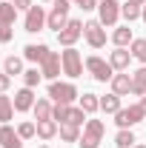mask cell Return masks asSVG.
<instances>
[{
  "label": "cell",
  "mask_w": 146,
  "mask_h": 148,
  "mask_svg": "<svg viewBox=\"0 0 146 148\" xmlns=\"http://www.w3.org/2000/svg\"><path fill=\"white\" fill-rule=\"evenodd\" d=\"M135 134H132V128H120L117 131V137H115V145L117 148H135Z\"/></svg>",
  "instance_id": "4316f807"
},
{
  "label": "cell",
  "mask_w": 146,
  "mask_h": 148,
  "mask_svg": "<svg viewBox=\"0 0 146 148\" xmlns=\"http://www.w3.org/2000/svg\"><path fill=\"white\" fill-rule=\"evenodd\" d=\"M52 108H55V103H52V100H46V97H40V100H37L35 103V120L37 123H40V120H52Z\"/></svg>",
  "instance_id": "ffe728a7"
},
{
  "label": "cell",
  "mask_w": 146,
  "mask_h": 148,
  "mask_svg": "<svg viewBox=\"0 0 146 148\" xmlns=\"http://www.w3.org/2000/svg\"><path fill=\"white\" fill-rule=\"evenodd\" d=\"M74 6L83 12H92V9H97V0H74Z\"/></svg>",
  "instance_id": "d6a6232c"
},
{
  "label": "cell",
  "mask_w": 146,
  "mask_h": 148,
  "mask_svg": "<svg viewBox=\"0 0 146 148\" xmlns=\"http://www.w3.org/2000/svg\"><path fill=\"white\" fill-rule=\"evenodd\" d=\"M120 108H123V106H120V97H117L115 91L100 97V111H103V114H117Z\"/></svg>",
  "instance_id": "d6986e66"
},
{
  "label": "cell",
  "mask_w": 146,
  "mask_h": 148,
  "mask_svg": "<svg viewBox=\"0 0 146 148\" xmlns=\"http://www.w3.org/2000/svg\"><path fill=\"white\" fill-rule=\"evenodd\" d=\"M112 91L117 94V97H126V94H132V74L117 71L115 77H112Z\"/></svg>",
  "instance_id": "9a60e30c"
},
{
  "label": "cell",
  "mask_w": 146,
  "mask_h": 148,
  "mask_svg": "<svg viewBox=\"0 0 146 148\" xmlns=\"http://www.w3.org/2000/svg\"><path fill=\"white\" fill-rule=\"evenodd\" d=\"M146 120V111L140 103H135V106H129V108H120L115 114V123L120 125V128H132V125H138V123H143Z\"/></svg>",
  "instance_id": "5b68a950"
},
{
  "label": "cell",
  "mask_w": 146,
  "mask_h": 148,
  "mask_svg": "<svg viewBox=\"0 0 146 148\" xmlns=\"http://www.w3.org/2000/svg\"><path fill=\"white\" fill-rule=\"evenodd\" d=\"M17 134L23 137V140L37 137V123H29V120H26V123H20V125H17Z\"/></svg>",
  "instance_id": "1f68e13d"
},
{
  "label": "cell",
  "mask_w": 146,
  "mask_h": 148,
  "mask_svg": "<svg viewBox=\"0 0 146 148\" xmlns=\"http://www.w3.org/2000/svg\"><path fill=\"white\" fill-rule=\"evenodd\" d=\"M60 63H63V74L66 77H80L83 74V57H80V51H74V46L72 49H66V51H60Z\"/></svg>",
  "instance_id": "8992f818"
},
{
  "label": "cell",
  "mask_w": 146,
  "mask_h": 148,
  "mask_svg": "<svg viewBox=\"0 0 146 148\" xmlns=\"http://www.w3.org/2000/svg\"><path fill=\"white\" fill-rule=\"evenodd\" d=\"M40 80H43V71H37V69H26V71H23V83H26L29 88H35Z\"/></svg>",
  "instance_id": "4dcf8cb0"
},
{
  "label": "cell",
  "mask_w": 146,
  "mask_h": 148,
  "mask_svg": "<svg viewBox=\"0 0 146 148\" xmlns=\"http://www.w3.org/2000/svg\"><path fill=\"white\" fill-rule=\"evenodd\" d=\"M17 20V6L12 0H3L0 3V26H15Z\"/></svg>",
  "instance_id": "ac0fdd59"
},
{
  "label": "cell",
  "mask_w": 146,
  "mask_h": 148,
  "mask_svg": "<svg viewBox=\"0 0 146 148\" xmlns=\"http://www.w3.org/2000/svg\"><path fill=\"white\" fill-rule=\"evenodd\" d=\"M57 131H60V125L55 120H40L37 123V137L40 140H52V137H57Z\"/></svg>",
  "instance_id": "44dd1931"
},
{
  "label": "cell",
  "mask_w": 146,
  "mask_h": 148,
  "mask_svg": "<svg viewBox=\"0 0 146 148\" xmlns=\"http://www.w3.org/2000/svg\"><path fill=\"white\" fill-rule=\"evenodd\" d=\"M86 71H89L97 83H112V77H115L112 63H109V60H103V57H97V54L86 57Z\"/></svg>",
  "instance_id": "3957f363"
},
{
  "label": "cell",
  "mask_w": 146,
  "mask_h": 148,
  "mask_svg": "<svg viewBox=\"0 0 146 148\" xmlns=\"http://www.w3.org/2000/svg\"><path fill=\"white\" fill-rule=\"evenodd\" d=\"M135 148H146V145H135Z\"/></svg>",
  "instance_id": "60d3db41"
},
{
  "label": "cell",
  "mask_w": 146,
  "mask_h": 148,
  "mask_svg": "<svg viewBox=\"0 0 146 148\" xmlns=\"http://www.w3.org/2000/svg\"><path fill=\"white\" fill-rule=\"evenodd\" d=\"M3 71L9 74V77H17V74H23V57H6L3 60Z\"/></svg>",
  "instance_id": "cb8c5ba5"
},
{
  "label": "cell",
  "mask_w": 146,
  "mask_h": 148,
  "mask_svg": "<svg viewBox=\"0 0 146 148\" xmlns=\"http://www.w3.org/2000/svg\"><path fill=\"white\" fill-rule=\"evenodd\" d=\"M77 106L86 111V114H95V111H100V97H97V94H92V91H86L83 97H80V103H77Z\"/></svg>",
  "instance_id": "7402d4cb"
},
{
  "label": "cell",
  "mask_w": 146,
  "mask_h": 148,
  "mask_svg": "<svg viewBox=\"0 0 146 148\" xmlns=\"http://www.w3.org/2000/svg\"><path fill=\"white\" fill-rule=\"evenodd\" d=\"M0 148H23V137H20L9 123L0 125Z\"/></svg>",
  "instance_id": "4fadbf2b"
},
{
  "label": "cell",
  "mask_w": 146,
  "mask_h": 148,
  "mask_svg": "<svg viewBox=\"0 0 146 148\" xmlns=\"http://www.w3.org/2000/svg\"><path fill=\"white\" fill-rule=\"evenodd\" d=\"M109 63L115 71H129V63H132V51H126V49H115L109 54Z\"/></svg>",
  "instance_id": "2e32d148"
},
{
  "label": "cell",
  "mask_w": 146,
  "mask_h": 148,
  "mask_svg": "<svg viewBox=\"0 0 146 148\" xmlns=\"http://www.w3.org/2000/svg\"><path fill=\"white\" fill-rule=\"evenodd\" d=\"M40 71H43V77H46V80H57V77H60V71H63L60 54H57V51H49V57L40 63Z\"/></svg>",
  "instance_id": "8fae6325"
},
{
  "label": "cell",
  "mask_w": 146,
  "mask_h": 148,
  "mask_svg": "<svg viewBox=\"0 0 146 148\" xmlns=\"http://www.w3.org/2000/svg\"><path fill=\"white\" fill-rule=\"evenodd\" d=\"M72 3H74V0H72Z\"/></svg>",
  "instance_id": "7bdbcfd3"
},
{
  "label": "cell",
  "mask_w": 146,
  "mask_h": 148,
  "mask_svg": "<svg viewBox=\"0 0 146 148\" xmlns=\"http://www.w3.org/2000/svg\"><path fill=\"white\" fill-rule=\"evenodd\" d=\"M12 26H0V43H12Z\"/></svg>",
  "instance_id": "836d02e7"
},
{
  "label": "cell",
  "mask_w": 146,
  "mask_h": 148,
  "mask_svg": "<svg viewBox=\"0 0 146 148\" xmlns=\"http://www.w3.org/2000/svg\"><path fill=\"white\" fill-rule=\"evenodd\" d=\"M46 12H43V6H32L29 12H26V20H23V26H26V32L29 34H37V32H43V26H46Z\"/></svg>",
  "instance_id": "30bf717a"
},
{
  "label": "cell",
  "mask_w": 146,
  "mask_h": 148,
  "mask_svg": "<svg viewBox=\"0 0 146 148\" xmlns=\"http://www.w3.org/2000/svg\"><path fill=\"white\" fill-rule=\"evenodd\" d=\"M140 106H143V111H146V94H143V97H140Z\"/></svg>",
  "instance_id": "8d00e7d4"
},
{
  "label": "cell",
  "mask_w": 146,
  "mask_h": 148,
  "mask_svg": "<svg viewBox=\"0 0 146 148\" xmlns=\"http://www.w3.org/2000/svg\"><path fill=\"white\" fill-rule=\"evenodd\" d=\"M140 17H143V20H146V3H143V9H140Z\"/></svg>",
  "instance_id": "74e56055"
},
{
  "label": "cell",
  "mask_w": 146,
  "mask_h": 148,
  "mask_svg": "<svg viewBox=\"0 0 146 148\" xmlns=\"http://www.w3.org/2000/svg\"><path fill=\"white\" fill-rule=\"evenodd\" d=\"M117 17H120V3L117 0H100L97 3V20L103 26H115Z\"/></svg>",
  "instance_id": "9c48e42d"
},
{
  "label": "cell",
  "mask_w": 146,
  "mask_h": 148,
  "mask_svg": "<svg viewBox=\"0 0 146 148\" xmlns=\"http://www.w3.org/2000/svg\"><path fill=\"white\" fill-rule=\"evenodd\" d=\"M69 9H72V0H55V3H52V12H49V17H46V26L55 29V32H60V29L69 23Z\"/></svg>",
  "instance_id": "277c9868"
},
{
  "label": "cell",
  "mask_w": 146,
  "mask_h": 148,
  "mask_svg": "<svg viewBox=\"0 0 146 148\" xmlns=\"http://www.w3.org/2000/svg\"><path fill=\"white\" fill-rule=\"evenodd\" d=\"M103 131H106L103 120H86L77 145H80V148H97V145H100V140H103Z\"/></svg>",
  "instance_id": "7a4b0ae2"
},
{
  "label": "cell",
  "mask_w": 146,
  "mask_h": 148,
  "mask_svg": "<svg viewBox=\"0 0 146 148\" xmlns=\"http://www.w3.org/2000/svg\"><path fill=\"white\" fill-rule=\"evenodd\" d=\"M83 37V20H69L60 32H57V40H60V46H66V49H72L74 43Z\"/></svg>",
  "instance_id": "ba28073f"
},
{
  "label": "cell",
  "mask_w": 146,
  "mask_h": 148,
  "mask_svg": "<svg viewBox=\"0 0 146 148\" xmlns=\"http://www.w3.org/2000/svg\"><path fill=\"white\" fill-rule=\"evenodd\" d=\"M132 57L140 60V63L146 66V37L143 40H132Z\"/></svg>",
  "instance_id": "f546056e"
},
{
  "label": "cell",
  "mask_w": 146,
  "mask_h": 148,
  "mask_svg": "<svg viewBox=\"0 0 146 148\" xmlns=\"http://www.w3.org/2000/svg\"><path fill=\"white\" fill-rule=\"evenodd\" d=\"M12 103H15V111L23 114V111H32V108H35L37 100H35V91H32L29 86H23L20 91H15V100H12Z\"/></svg>",
  "instance_id": "7c38bea8"
},
{
  "label": "cell",
  "mask_w": 146,
  "mask_h": 148,
  "mask_svg": "<svg viewBox=\"0 0 146 148\" xmlns=\"http://www.w3.org/2000/svg\"><path fill=\"white\" fill-rule=\"evenodd\" d=\"M43 3H55V0H43Z\"/></svg>",
  "instance_id": "ab89813d"
},
{
  "label": "cell",
  "mask_w": 146,
  "mask_h": 148,
  "mask_svg": "<svg viewBox=\"0 0 146 148\" xmlns=\"http://www.w3.org/2000/svg\"><path fill=\"white\" fill-rule=\"evenodd\" d=\"M46 57H49V46L46 43H29L23 49V60H29V63H43Z\"/></svg>",
  "instance_id": "5bb4252c"
},
{
  "label": "cell",
  "mask_w": 146,
  "mask_h": 148,
  "mask_svg": "<svg viewBox=\"0 0 146 148\" xmlns=\"http://www.w3.org/2000/svg\"><path fill=\"white\" fill-rule=\"evenodd\" d=\"M40 148H49V145H40Z\"/></svg>",
  "instance_id": "b9f144b4"
},
{
  "label": "cell",
  "mask_w": 146,
  "mask_h": 148,
  "mask_svg": "<svg viewBox=\"0 0 146 148\" xmlns=\"http://www.w3.org/2000/svg\"><path fill=\"white\" fill-rule=\"evenodd\" d=\"M83 37H86V43H89L92 49H103L106 46V29H103V23L100 20L83 23Z\"/></svg>",
  "instance_id": "52a82bcc"
},
{
  "label": "cell",
  "mask_w": 146,
  "mask_h": 148,
  "mask_svg": "<svg viewBox=\"0 0 146 148\" xmlns=\"http://www.w3.org/2000/svg\"><path fill=\"white\" fill-rule=\"evenodd\" d=\"M80 94L74 88V83H60V80H52L49 83V100L52 103H60V106H72Z\"/></svg>",
  "instance_id": "6da1fadb"
},
{
  "label": "cell",
  "mask_w": 146,
  "mask_h": 148,
  "mask_svg": "<svg viewBox=\"0 0 146 148\" xmlns=\"http://www.w3.org/2000/svg\"><path fill=\"white\" fill-rule=\"evenodd\" d=\"M132 94H138V97L146 94V66L132 74Z\"/></svg>",
  "instance_id": "603a6c76"
},
{
  "label": "cell",
  "mask_w": 146,
  "mask_h": 148,
  "mask_svg": "<svg viewBox=\"0 0 146 148\" xmlns=\"http://www.w3.org/2000/svg\"><path fill=\"white\" fill-rule=\"evenodd\" d=\"M83 120H86V111L80 108V106H69L66 123H63V125H83Z\"/></svg>",
  "instance_id": "484cf974"
},
{
  "label": "cell",
  "mask_w": 146,
  "mask_h": 148,
  "mask_svg": "<svg viewBox=\"0 0 146 148\" xmlns=\"http://www.w3.org/2000/svg\"><path fill=\"white\" fill-rule=\"evenodd\" d=\"M12 117H15V103H12V97L0 94V123L6 125V123H9Z\"/></svg>",
  "instance_id": "d4e9b609"
},
{
  "label": "cell",
  "mask_w": 146,
  "mask_h": 148,
  "mask_svg": "<svg viewBox=\"0 0 146 148\" xmlns=\"http://www.w3.org/2000/svg\"><path fill=\"white\" fill-rule=\"evenodd\" d=\"M9 86H12V77L3 71V74H0V94H6V91H9Z\"/></svg>",
  "instance_id": "e575fe53"
},
{
  "label": "cell",
  "mask_w": 146,
  "mask_h": 148,
  "mask_svg": "<svg viewBox=\"0 0 146 148\" xmlns=\"http://www.w3.org/2000/svg\"><path fill=\"white\" fill-rule=\"evenodd\" d=\"M60 140L63 143H77L80 140V125H60Z\"/></svg>",
  "instance_id": "83f0119b"
},
{
  "label": "cell",
  "mask_w": 146,
  "mask_h": 148,
  "mask_svg": "<svg viewBox=\"0 0 146 148\" xmlns=\"http://www.w3.org/2000/svg\"><path fill=\"white\" fill-rule=\"evenodd\" d=\"M132 29H129V23L126 26H117L115 32H112V43H115V49H126V46H132Z\"/></svg>",
  "instance_id": "e0dca14e"
},
{
  "label": "cell",
  "mask_w": 146,
  "mask_h": 148,
  "mask_svg": "<svg viewBox=\"0 0 146 148\" xmlns=\"http://www.w3.org/2000/svg\"><path fill=\"white\" fill-rule=\"evenodd\" d=\"M129 3H138V6H143V3H146V0H129Z\"/></svg>",
  "instance_id": "f35d334b"
},
{
  "label": "cell",
  "mask_w": 146,
  "mask_h": 148,
  "mask_svg": "<svg viewBox=\"0 0 146 148\" xmlns=\"http://www.w3.org/2000/svg\"><path fill=\"white\" fill-rule=\"evenodd\" d=\"M140 9H143V6H138V3H123V6H120V14H123V17H126V23H132V20H138L140 17Z\"/></svg>",
  "instance_id": "f1b7e54d"
},
{
  "label": "cell",
  "mask_w": 146,
  "mask_h": 148,
  "mask_svg": "<svg viewBox=\"0 0 146 148\" xmlns=\"http://www.w3.org/2000/svg\"><path fill=\"white\" fill-rule=\"evenodd\" d=\"M12 3H15V6H17V12H29V9H32V6H35V3H32V0H12Z\"/></svg>",
  "instance_id": "d590c367"
}]
</instances>
